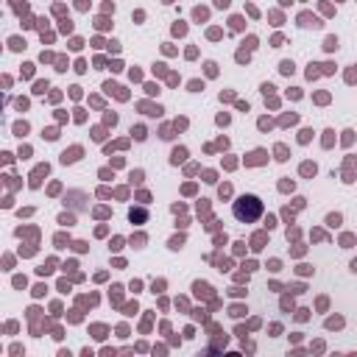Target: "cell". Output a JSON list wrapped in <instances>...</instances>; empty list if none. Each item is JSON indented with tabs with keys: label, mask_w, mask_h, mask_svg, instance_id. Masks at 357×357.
Instances as JSON below:
<instances>
[{
	"label": "cell",
	"mask_w": 357,
	"mask_h": 357,
	"mask_svg": "<svg viewBox=\"0 0 357 357\" xmlns=\"http://www.w3.org/2000/svg\"><path fill=\"white\" fill-rule=\"evenodd\" d=\"M231 212H234V218H237L240 223H254V220H259V215H262V201H259L257 195H240V198L234 201Z\"/></svg>",
	"instance_id": "6da1fadb"
},
{
	"label": "cell",
	"mask_w": 357,
	"mask_h": 357,
	"mask_svg": "<svg viewBox=\"0 0 357 357\" xmlns=\"http://www.w3.org/2000/svg\"><path fill=\"white\" fill-rule=\"evenodd\" d=\"M145 218H148V212H145V209H137V212L131 209V220H145Z\"/></svg>",
	"instance_id": "7a4b0ae2"
}]
</instances>
